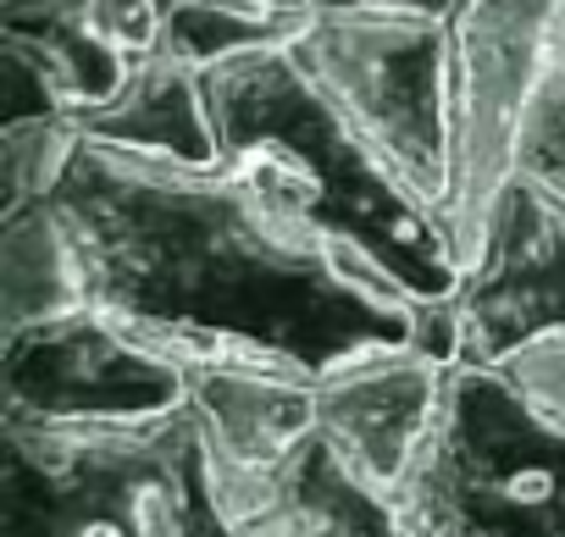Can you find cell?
Instances as JSON below:
<instances>
[{"instance_id": "cell-1", "label": "cell", "mask_w": 565, "mask_h": 537, "mask_svg": "<svg viewBox=\"0 0 565 537\" xmlns=\"http://www.w3.org/2000/svg\"><path fill=\"white\" fill-rule=\"evenodd\" d=\"M34 205L62 238L73 311L128 322L189 372L249 355L322 383L350 361L422 344L433 316L244 161L194 167L78 133Z\"/></svg>"}, {"instance_id": "cell-2", "label": "cell", "mask_w": 565, "mask_h": 537, "mask_svg": "<svg viewBox=\"0 0 565 537\" xmlns=\"http://www.w3.org/2000/svg\"><path fill=\"white\" fill-rule=\"evenodd\" d=\"M205 106L222 161L260 167L328 238L355 249L416 311L455 300L460 255L444 216L372 155V144L322 100L289 45L216 62L205 73Z\"/></svg>"}, {"instance_id": "cell-3", "label": "cell", "mask_w": 565, "mask_h": 537, "mask_svg": "<svg viewBox=\"0 0 565 537\" xmlns=\"http://www.w3.org/2000/svg\"><path fill=\"white\" fill-rule=\"evenodd\" d=\"M0 537H238L189 405L145 421L7 416Z\"/></svg>"}, {"instance_id": "cell-4", "label": "cell", "mask_w": 565, "mask_h": 537, "mask_svg": "<svg viewBox=\"0 0 565 537\" xmlns=\"http://www.w3.org/2000/svg\"><path fill=\"white\" fill-rule=\"evenodd\" d=\"M388 504L411 537H565V421L504 366H444Z\"/></svg>"}, {"instance_id": "cell-5", "label": "cell", "mask_w": 565, "mask_h": 537, "mask_svg": "<svg viewBox=\"0 0 565 537\" xmlns=\"http://www.w3.org/2000/svg\"><path fill=\"white\" fill-rule=\"evenodd\" d=\"M295 62L322 100L372 144V155L449 211V84L444 18L427 12H311L295 34ZM449 227V222H444Z\"/></svg>"}, {"instance_id": "cell-6", "label": "cell", "mask_w": 565, "mask_h": 537, "mask_svg": "<svg viewBox=\"0 0 565 537\" xmlns=\"http://www.w3.org/2000/svg\"><path fill=\"white\" fill-rule=\"evenodd\" d=\"M554 0H449L444 84H449V238L477 255L482 222L515 172V139L537 84L548 78Z\"/></svg>"}, {"instance_id": "cell-7", "label": "cell", "mask_w": 565, "mask_h": 537, "mask_svg": "<svg viewBox=\"0 0 565 537\" xmlns=\"http://www.w3.org/2000/svg\"><path fill=\"white\" fill-rule=\"evenodd\" d=\"M189 361L106 311H62L7 333V416L145 421L189 405Z\"/></svg>"}, {"instance_id": "cell-8", "label": "cell", "mask_w": 565, "mask_h": 537, "mask_svg": "<svg viewBox=\"0 0 565 537\" xmlns=\"http://www.w3.org/2000/svg\"><path fill=\"white\" fill-rule=\"evenodd\" d=\"M449 366H504L537 339L565 333V216L510 172L455 300L438 311Z\"/></svg>"}, {"instance_id": "cell-9", "label": "cell", "mask_w": 565, "mask_h": 537, "mask_svg": "<svg viewBox=\"0 0 565 537\" xmlns=\"http://www.w3.org/2000/svg\"><path fill=\"white\" fill-rule=\"evenodd\" d=\"M73 128L84 139L150 150V155H172V161H194V167L222 161L211 106H205V67H194L189 56H178L161 40H156V51H145L134 62L128 84L106 106L78 111Z\"/></svg>"}, {"instance_id": "cell-10", "label": "cell", "mask_w": 565, "mask_h": 537, "mask_svg": "<svg viewBox=\"0 0 565 537\" xmlns=\"http://www.w3.org/2000/svg\"><path fill=\"white\" fill-rule=\"evenodd\" d=\"M255 476L271 493V537H411L388 493H377L317 427Z\"/></svg>"}, {"instance_id": "cell-11", "label": "cell", "mask_w": 565, "mask_h": 537, "mask_svg": "<svg viewBox=\"0 0 565 537\" xmlns=\"http://www.w3.org/2000/svg\"><path fill=\"white\" fill-rule=\"evenodd\" d=\"M311 12L289 7H260V0H161V45L189 56L194 67H216L249 51L295 45L306 34Z\"/></svg>"}, {"instance_id": "cell-12", "label": "cell", "mask_w": 565, "mask_h": 537, "mask_svg": "<svg viewBox=\"0 0 565 537\" xmlns=\"http://www.w3.org/2000/svg\"><path fill=\"white\" fill-rule=\"evenodd\" d=\"M515 178H526L565 216V78L554 73L537 84L526 106V122L515 139Z\"/></svg>"}, {"instance_id": "cell-13", "label": "cell", "mask_w": 565, "mask_h": 537, "mask_svg": "<svg viewBox=\"0 0 565 537\" xmlns=\"http://www.w3.org/2000/svg\"><path fill=\"white\" fill-rule=\"evenodd\" d=\"M311 12H427L444 18L449 0H306Z\"/></svg>"}, {"instance_id": "cell-14", "label": "cell", "mask_w": 565, "mask_h": 537, "mask_svg": "<svg viewBox=\"0 0 565 537\" xmlns=\"http://www.w3.org/2000/svg\"><path fill=\"white\" fill-rule=\"evenodd\" d=\"M548 73L565 78V0H554V23H548Z\"/></svg>"}, {"instance_id": "cell-15", "label": "cell", "mask_w": 565, "mask_h": 537, "mask_svg": "<svg viewBox=\"0 0 565 537\" xmlns=\"http://www.w3.org/2000/svg\"><path fill=\"white\" fill-rule=\"evenodd\" d=\"M260 7H289V12H311L306 0H260Z\"/></svg>"}]
</instances>
